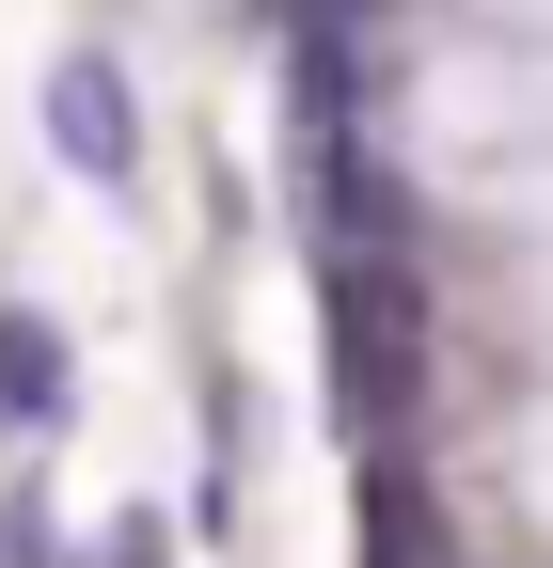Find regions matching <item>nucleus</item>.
I'll return each instance as SVG.
<instances>
[{
  "instance_id": "1",
  "label": "nucleus",
  "mask_w": 553,
  "mask_h": 568,
  "mask_svg": "<svg viewBox=\"0 0 553 568\" xmlns=\"http://www.w3.org/2000/svg\"><path fill=\"white\" fill-rule=\"evenodd\" d=\"M428 284H411L395 253H332V395H349L364 426L411 410V379H428Z\"/></svg>"
},
{
  "instance_id": "2",
  "label": "nucleus",
  "mask_w": 553,
  "mask_h": 568,
  "mask_svg": "<svg viewBox=\"0 0 553 568\" xmlns=\"http://www.w3.org/2000/svg\"><path fill=\"white\" fill-rule=\"evenodd\" d=\"M48 159H63V174H95V190L143 174V95H127V63H111V48H63V63H48Z\"/></svg>"
},
{
  "instance_id": "3",
  "label": "nucleus",
  "mask_w": 553,
  "mask_h": 568,
  "mask_svg": "<svg viewBox=\"0 0 553 568\" xmlns=\"http://www.w3.org/2000/svg\"><path fill=\"white\" fill-rule=\"evenodd\" d=\"M63 395H80V379H63V332L17 301V316H0V426H63Z\"/></svg>"
},
{
  "instance_id": "4",
  "label": "nucleus",
  "mask_w": 553,
  "mask_h": 568,
  "mask_svg": "<svg viewBox=\"0 0 553 568\" xmlns=\"http://www.w3.org/2000/svg\"><path fill=\"white\" fill-rule=\"evenodd\" d=\"M0 568H63V552H48V506H32V489L0 506Z\"/></svg>"
}]
</instances>
